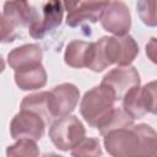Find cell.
<instances>
[{
    "label": "cell",
    "instance_id": "cell-12",
    "mask_svg": "<svg viewBox=\"0 0 157 157\" xmlns=\"http://www.w3.org/2000/svg\"><path fill=\"white\" fill-rule=\"evenodd\" d=\"M2 15L15 28L29 27L38 18V12L27 0H7Z\"/></svg>",
    "mask_w": 157,
    "mask_h": 157
},
{
    "label": "cell",
    "instance_id": "cell-23",
    "mask_svg": "<svg viewBox=\"0 0 157 157\" xmlns=\"http://www.w3.org/2000/svg\"><path fill=\"white\" fill-rule=\"evenodd\" d=\"M155 39H156V38H151L150 43L146 45V54L150 56V59H151L153 63L156 61V59H155V53H153V52H155V48H156V47H155Z\"/></svg>",
    "mask_w": 157,
    "mask_h": 157
},
{
    "label": "cell",
    "instance_id": "cell-19",
    "mask_svg": "<svg viewBox=\"0 0 157 157\" xmlns=\"http://www.w3.org/2000/svg\"><path fill=\"white\" fill-rule=\"evenodd\" d=\"M7 156H29L34 157L39 155L38 146L32 139H18L16 144L11 145L6 150Z\"/></svg>",
    "mask_w": 157,
    "mask_h": 157
},
{
    "label": "cell",
    "instance_id": "cell-5",
    "mask_svg": "<svg viewBox=\"0 0 157 157\" xmlns=\"http://www.w3.org/2000/svg\"><path fill=\"white\" fill-rule=\"evenodd\" d=\"M123 109L135 120L147 113H156V82L151 81L142 87L132 88L123 99Z\"/></svg>",
    "mask_w": 157,
    "mask_h": 157
},
{
    "label": "cell",
    "instance_id": "cell-20",
    "mask_svg": "<svg viewBox=\"0 0 157 157\" xmlns=\"http://www.w3.org/2000/svg\"><path fill=\"white\" fill-rule=\"evenodd\" d=\"M136 9L141 21L145 25L150 27H156V0H137Z\"/></svg>",
    "mask_w": 157,
    "mask_h": 157
},
{
    "label": "cell",
    "instance_id": "cell-22",
    "mask_svg": "<svg viewBox=\"0 0 157 157\" xmlns=\"http://www.w3.org/2000/svg\"><path fill=\"white\" fill-rule=\"evenodd\" d=\"M80 1H81V0H61V2H63V5H64V10H66L67 13H69L70 11H72V10L78 5Z\"/></svg>",
    "mask_w": 157,
    "mask_h": 157
},
{
    "label": "cell",
    "instance_id": "cell-21",
    "mask_svg": "<svg viewBox=\"0 0 157 157\" xmlns=\"http://www.w3.org/2000/svg\"><path fill=\"white\" fill-rule=\"evenodd\" d=\"M16 38V28L0 12V43H11Z\"/></svg>",
    "mask_w": 157,
    "mask_h": 157
},
{
    "label": "cell",
    "instance_id": "cell-25",
    "mask_svg": "<svg viewBox=\"0 0 157 157\" xmlns=\"http://www.w3.org/2000/svg\"><path fill=\"white\" fill-rule=\"evenodd\" d=\"M102 1H109V0H102Z\"/></svg>",
    "mask_w": 157,
    "mask_h": 157
},
{
    "label": "cell",
    "instance_id": "cell-1",
    "mask_svg": "<svg viewBox=\"0 0 157 157\" xmlns=\"http://www.w3.org/2000/svg\"><path fill=\"white\" fill-rule=\"evenodd\" d=\"M105 151L114 157L156 156L157 134L147 124H132L103 135Z\"/></svg>",
    "mask_w": 157,
    "mask_h": 157
},
{
    "label": "cell",
    "instance_id": "cell-10",
    "mask_svg": "<svg viewBox=\"0 0 157 157\" xmlns=\"http://www.w3.org/2000/svg\"><path fill=\"white\" fill-rule=\"evenodd\" d=\"M64 16V5L61 0H49L43 6V17L38 18L28 27L29 36L34 39H42L48 32L60 26Z\"/></svg>",
    "mask_w": 157,
    "mask_h": 157
},
{
    "label": "cell",
    "instance_id": "cell-4",
    "mask_svg": "<svg viewBox=\"0 0 157 157\" xmlns=\"http://www.w3.org/2000/svg\"><path fill=\"white\" fill-rule=\"evenodd\" d=\"M85 136L86 130L83 124L77 117L70 114L55 119L49 128V137L60 151L71 150Z\"/></svg>",
    "mask_w": 157,
    "mask_h": 157
},
{
    "label": "cell",
    "instance_id": "cell-15",
    "mask_svg": "<svg viewBox=\"0 0 157 157\" xmlns=\"http://www.w3.org/2000/svg\"><path fill=\"white\" fill-rule=\"evenodd\" d=\"M92 50V42L85 40H71L65 49L64 61L67 66L74 69L87 67Z\"/></svg>",
    "mask_w": 157,
    "mask_h": 157
},
{
    "label": "cell",
    "instance_id": "cell-18",
    "mask_svg": "<svg viewBox=\"0 0 157 157\" xmlns=\"http://www.w3.org/2000/svg\"><path fill=\"white\" fill-rule=\"evenodd\" d=\"M71 155L72 156H101L102 155L101 144L98 139L85 136L71 148Z\"/></svg>",
    "mask_w": 157,
    "mask_h": 157
},
{
    "label": "cell",
    "instance_id": "cell-17",
    "mask_svg": "<svg viewBox=\"0 0 157 157\" xmlns=\"http://www.w3.org/2000/svg\"><path fill=\"white\" fill-rule=\"evenodd\" d=\"M48 97H49V92H47V91L28 94V96L23 97V99L21 102V109L32 110V112L37 113L38 115H40L44 119L45 124H52L53 118L49 112Z\"/></svg>",
    "mask_w": 157,
    "mask_h": 157
},
{
    "label": "cell",
    "instance_id": "cell-13",
    "mask_svg": "<svg viewBox=\"0 0 157 157\" xmlns=\"http://www.w3.org/2000/svg\"><path fill=\"white\" fill-rule=\"evenodd\" d=\"M43 52L37 44H25L12 49L7 54V63L15 71L42 64Z\"/></svg>",
    "mask_w": 157,
    "mask_h": 157
},
{
    "label": "cell",
    "instance_id": "cell-14",
    "mask_svg": "<svg viewBox=\"0 0 157 157\" xmlns=\"http://www.w3.org/2000/svg\"><path fill=\"white\" fill-rule=\"evenodd\" d=\"M15 82L22 91L42 88L47 83V71L42 64L15 71Z\"/></svg>",
    "mask_w": 157,
    "mask_h": 157
},
{
    "label": "cell",
    "instance_id": "cell-11",
    "mask_svg": "<svg viewBox=\"0 0 157 157\" xmlns=\"http://www.w3.org/2000/svg\"><path fill=\"white\" fill-rule=\"evenodd\" d=\"M109 1L102 0H81L78 5L67 13L66 25L77 27L83 22H97L101 20L102 13Z\"/></svg>",
    "mask_w": 157,
    "mask_h": 157
},
{
    "label": "cell",
    "instance_id": "cell-3",
    "mask_svg": "<svg viewBox=\"0 0 157 157\" xmlns=\"http://www.w3.org/2000/svg\"><path fill=\"white\" fill-rule=\"evenodd\" d=\"M115 102L112 91L101 83L83 94L80 103V113L91 128H96L98 121L114 108Z\"/></svg>",
    "mask_w": 157,
    "mask_h": 157
},
{
    "label": "cell",
    "instance_id": "cell-8",
    "mask_svg": "<svg viewBox=\"0 0 157 157\" xmlns=\"http://www.w3.org/2000/svg\"><path fill=\"white\" fill-rule=\"evenodd\" d=\"M78 98L80 91L75 85L65 82L55 86L49 92L48 97V105L53 121L58 118L71 114L78 103Z\"/></svg>",
    "mask_w": 157,
    "mask_h": 157
},
{
    "label": "cell",
    "instance_id": "cell-7",
    "mask_svg": "<svg viewBox=\"0 0 157 157\" xmlns=\"http://www.w3.org/2000/svg\"><path fill=\"white\" fill-rule=\"evenodd\" d=\"M45 121L37 113L21 109L10 123V134L12 139H32L38 141L43 137L45 131Z\"/></svg>",
    "mask_w": 157,
    "mask_h": 157
},
{
    "label": "cell",
    "instance_id": "cell-16",
    "mask_svg": "<svg viewBox=\"0 0 157 157\" xmlns=\"http://www.w3.org/2000/svg\"><path fill=\"white\" fill-rule=\"evenodd\" d=\"M134 124V119L123 109V108H112L96 125V129H98L101 135L107 134L110 130L130 126Z\"/></svg>",
    "mask_w": 157,
    "mask_h": 157
},
{
    "label": "cell",
    "instance_id": "cell-9",
    "mask_svg": "<svg viewBox=\"0 0 157 157\" xmlns=\"http://www.w3.org/2000/svg\"><path fill=\"white\" fill-rule=\"evenodd\" d=\"M101 23L107 32L114 36L128 34L131 27L129 7L120 0L109 1L102 13Z\"/></svg>",
    "mask_w": 157,
    "mask_h": 157
},
{
    "label": "cell",
    "instance_id": "cell-24",
    "mask_svg": "<svg viewBox=\"0 0 157 157\" xmlns=\"http://www.w3.org/2000/svg\"><path fill=\"white\" fill-rule=\"evenodd\" d=\"M4 69H5V61H4L2 56L0 55V74L4 71Z\"/></svg>",
    "mask_w": 157,
    "mask_h": 157
},
{
    "label": "cell",
    "instance_id": "cell-6",
    "mask_svg": "<svg viewBox=\"0 0 157 157\" xmlns=\"http://www.w3.org/2000/svg\"><path fill=\"white\" fill-rule=\"evenodd\" d=\"M140 82L137 70L131 65H123L108 71L101 83L112 91L115 101H121L132 88L140 86Z\"/></svg>",
    "mask_w": 157,
    "mask_h": 157
},
{
    "label": "cell",
    "instance_id": "cell-2",
    "mask_svg": "<svg viewBox=\"0 0 157 157\" xmlns=\"http://www.w3.org/2000/svg\"><path fill=\"white\" fill-rule=\"evenodd\" d=\"M139 54V44L130 34L102 37L92 42L91 58L87 67L94 72H101L108 66L130 65Z\"/></svg>",
    "mask_w": 157,
    "mask_h": 157
}]
</instances>
